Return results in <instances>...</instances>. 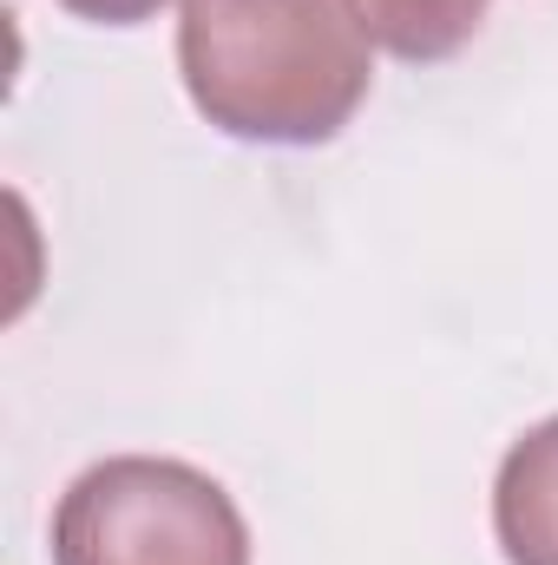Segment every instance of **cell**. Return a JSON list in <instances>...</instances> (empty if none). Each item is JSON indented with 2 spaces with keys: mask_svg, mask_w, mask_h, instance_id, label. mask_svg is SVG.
<instances>
[{
  "mask_svg": "<svg viewBox=\"0 0 558 565\" xmlns=\"http://www.w3.org/2000/svg\"><path fill=\"white\" fill-rule=\"evenodd\" d=\"M53 565H250V520L224 480L171 454H106L53 507Z\"/></svg>",
  "mask_w": 558,
  "mask_h": 565,
  "instance_id": "7a4b0ae2",
  "label": "cell"
},
{
  "mask_svg": "<svg viewBox=\"0 0 558 565\" xmlns=\"http://www.w3.org/2000/svg\"><path fill=\"white\" fill-rule=\"evenodd\" d=\"M348 13L362 20V33L382 53H395L408 66L453 60L486 26V0H348Z\"/></svg>",
  "mask_w": 558,
  "mask_h": 565,
  "instance_id": "277c9868",
  "label": "cell"
},
{
  "mask_svg": "<svg viewBox=\"0 0 558 565\" xmlns=\"http://www.w3.org/2000/svg\"><path fill=\"white\" fill-rule=\"evenodd\" d=\"M493 540L506 565H558V415L506 447L493 473Z\"/></svg>",
  "mask_w": 558,
  "mask_h": 565,
  "instance_id": "3957f363",
  "label": "cell"
},
{
  "mask_svg": "<svg viewBox=\"0 0 558 565\" xmlns=\"http://www.w3.org/2000/svg\"><path fill=\"white\" fill-rule=\"evenodd\" d=\"M53 7H66L73 20H93V26H144L171 0H53Z\"/></svg>",
  "mask_w": 558,
  "mask_h": 565,
  "instance_id": "5b68a950",
  "label": "cell"
},
{
  "mask_svg": "<svg viewBox=\"0 0 558 565\" xmlns=\"http://www.w3.org/2000/svg\"><path fill=\"white\" fill-rule=\"evenodd\" d=\"M178 79L237 145L342 139L375 86V40L348 0H178Z\"/></svg>",
  "mask_w": 558,
  "mask_h": 565,
  "instance_id": "6da1fadb",
  "label": "cell"
}]
</instances>
